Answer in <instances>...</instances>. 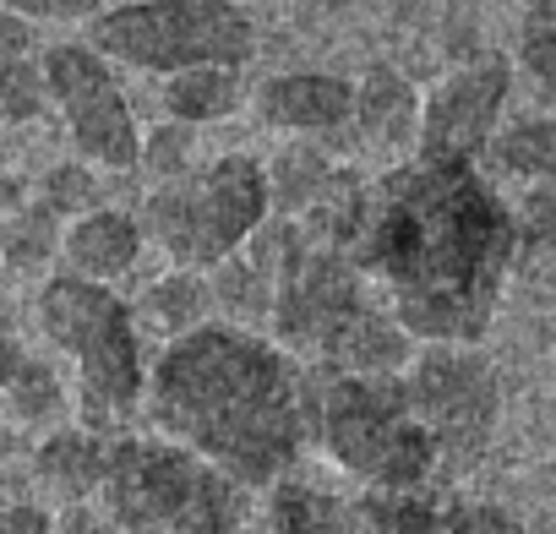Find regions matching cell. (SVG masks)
Listing matches in <instances>:
<instances>
[{
  "label": "cell",
  "mask_w": 556,
  "mask_h": 534,
  "mask_svg": "<svg viewBox=\"0 0 556 534\" xmlns=\"http://www.w3.org/2000/svg\"><path fill=\"white\" fill-rule=\"evenodd\" d=\"M197 164V126L186 120H164L159 131L142 137V153H137V169L159 186V180H175Z\"/></svg>",
  "instance_id": "obj_23"
},
{
  "label": "cell",
  "mask_w": 556,
  "mask_h": 534,
  "mask_svg": "<svg viewBox=\"0 0 556 534\" xmlns=\"http://www.w3.org/2000/svg\"><path fill=\"white\" fill-rule=\"evenodd\" d=\"M142 425L164 431L251 491H267L306 453L301 360L262 328L202 322L148 360Z\"/></svg>",
  "instance_id": "obj_2"
},
{
  "label": "cell",
  "mask_w": 556,
  "mask_h": 534,
  "mask_svg": "<svg viewBox=\"0 0 556 534\" xmlns=\"http://www.w3.org/2000/svg\"><path fill=\"white\" fill-rule=\"evenodd\" d=\"M513 66L529 77L540 110H556V23H523Z\"/></svg>",
  "instance_id": "obj_25"
},
{
  "label": "cell",
  "mask_w": 556,
  "mask_h": 534,
  "mask_svg": "<svg viewBox=\"0 0 556 534\" xmlns=\"http://www.w3.org/2000/svg\"><path fill=\"white\" fill-rule=\"evenodd\" d=\"M256 120L290 137H333L350 131L355 115V82L333 72H278L256 88Z\"/></svg>",
  "instance_id": "obj_12"
},
{
  "label": "cell",
  "mask_w": 556,
  "mask_h": 534,
  "mask_svg": "<svg viewBox=\"0 0 556 534\" xmlns=\"http://www.w3.org/2000/svg\"><path fill=\"white\" fill-rule=\"evenodd\" d=\"M148 251L142 218L126 207H88L77 218H66L61 229V267L77 279H99V284H121L137 274V262Z\"/></svg>",
  "instance_id": "obj_13"
},
{
  "label": "cell",
  "mask_w": 556,
  "mask_h": 534,
  "mask_svg": "<svg viewBox=\"0 0 556 534\" xmlns=\"http://www.w3.org/2000/svg\"><path fill=\"white\" fill-rule=\"evenodd\" d=\"M513 93V61L507 55H475L464 66H453L426 99H420V137L415 153L420 158H458V164H480L502 110Z\"/></svg>",
  "instance_id": "obj_11"
},
{
  "label": "cell",
  "mask_w": 556,
  "mask_h": 534,
  "mask_svg": "<svg viewBox=\"0 0 556 534\" xmlns=\"http://www.w3.org/2000/svg\"><path fill=\"white\" fill-rule=\"evenodd\" d=\"M55 518L45 501H7L0 507V534H55Z\"/></svg>",
  "instance_id": "obj_30"
},
{
  "label": "cell",
  "mask_w": 556,
  "mask_h": 534,
  "mask_svg": "<svg viewBox=\"0 0 556 534\" xmlns=\"http://www.w3.org/2000/svg\"><path fill=\"white\" fill-rule=\"evenodd\" d=\"M28 55H34V23L17 17L12 7H0V66L28 61Z\"/></svg>",
  "instance_id": "obj_32"
},
{
  "label": "cell",
  "mask_w": 556,
  "mask_h": 534,
  "mask_svg": "<svg viewBox=\"0 0 556 534\" xmlns=\"http://www.w3.org/2000/svg\"><path fill=\"white\" fill-rule=\"evenodd\" d=\"M306 393V447H317L339 474L377 491H415L442 474V453L415 415L404 371H312Z\"/></svg>",
  "instance_id": "obj_5"
},
{
  "label": "cell",
  "mask_w": 556,
  "mask_h": 534,
  "mask_svg": "<svg viewBox=\"0 0 556 534\" xmlns=\"http://www.w3.org/2000/svg\"><path fill=\"white\" fill-rule=\"evenodd\" d=\"M61 229H66V218H55L39 196L23 202L7 218V245H0V262H7L12 274H45L50 262H61Z\"/></svg>",
  "instance_id": "obj_22"
},
{
  "label": "cell",
  "mask_w": 556,
  "mask_h": 534,
  "mask_svg": "<svg viewBox=\"0 0 556 534\" xmlns=\"http://www.w3.org/2000/svg\"><path fill=\"white\" fill-rule=\"evenodd\" d=\"M0 164H7V153H0Z\"/></svg>",
  "instance_id": "obj_38"
},
{
  "label": "cell",
  "mask_w": 556,
  "mask_h": 534,
  "mask_svg": "<svg viewBox=\"0 0 556 534\" xmlns=\"http://www.w3.org/2000/svg\"><path fill=\"white\" fill-rule=\"evenodd\" d=\"M28 23H88L104 12V0H0Z\"/></svg>",
  "instance_id": "obj_29"
},
{
  "label": "cell",
  "mask_w": 556,
  "mask_h": 534,
  "mask_svg": "<svg viewBox=\"0 0 556 534\" xmlns=\"http://www.w3.org/2000/svg\"><path fill=\"white\" fill-rule=\"evenodd\" d=\"M28 355H34V349H28L23 339H12V333H0V387H7V382L17 377V366H23Z\"/></svg>",
  "instance_id": "obj_33"
},
{
  "label": "cell",
  "mask_w": 556,
  "mask_h": 534,
  "mask_svg": "<svg viewBox=\"0 0 556 534\" xmlns=\"http://www.w3.org/2000/svg\"><path fill=\"white\" fill-rule=\"evenodd\" d=\"M0 245H7V218H0Z\"/></svg>",
  "instance_id": "obj_37"
},
{
  "label": "cell",
  "mask_w": 556,
  "mask_h": 534,
  "mask_svg": "<svg viewBox=\"0 0 556 534\" xmlns=\"http://www.w3.org/2000/svg\"><path fill=\"white\" fill-rule=\"evenodd\" d=\"M323 137H295L290 148H278V158L267 164V191H273V213L278 218H301L312 213L344 175V164H333L323 148Z\"/></svg>",
  "instance_id": "obj_18"
},
{
  "label": "cell",
  "mask_w": 556,
  "mask_h": 534,
  "mask_svg": "<svg viewBox=\"0 0 556 534\" xmlns=\"http://www.w3.org/2000/svg\"><path fill=\"white\" fill-rule=\"evenodd\" d=\"M415 415L426 420L442 474H464L480 463V453L496 436L502 420V382L496 366L480 355V344H420L404 366Z\"/></svg>",
  "instance_id": "obj_9"
},
{
  "label": "cell",
  "mask_w": 556,
  "mask_h": 534,
  "mask_svg": "<svg viewBox=\"0 0 556 534\" xmlns=\"http://www.w3.org/2000/svg\"><path fill=\"white\" fill-rule=\"evenodd\" d=\"M518 213V245L540 251L545 240H556V180H529L523 196L513 202Z\"/></svg>",
  "instance_id": "obj_27"
},
{
  "label": "cell",
  "mask_w": 556,
  "mask_h": 534,
  "mask_svg": "<svg viewBox=\"0 0 556 534\" xmlns=\"http://www.w3.org/2000/svg\"><path fill=\"white\" fill-rule=\"evenodd\" d=\"M355 137L382 153V158H399V153H415V137H420V93L393 72V66H371L361 82H355V115H350Z\"/></svg>",
  "instance_id": "obj_16"
},
{
  "label": "cell",
  "mask_w": 556,
  "mask_h": 534,
  "mask_svg": "<svg viewBox=\"0 0 556 534\" xmlns=\"http://www.w3.org/2000/svg\"><path fill=\"white\" fill-rule=\"evenodd\" d=\"M23 202H28V186H23V180L7 169V164H0V218H12Z\"/></svg>",
  "instance_id": "obj_34"
},
{
  "label": "cell",
  "mask_w": 556,
  "mask_h": 534,
  "mask_svg": "<svg viewBox=\"0 0 556 534\" xmlns=\"http://www.w3.org/2000/svg\"><path fill=\"white\" fill-rule=\"evenodd\" d=\"M45 104H50L45 66H34V61L0 66V126H23V120H34Z\"/></svg>",
  "instance_id": "obj_26"
},
{
  "label": "cell",
  "mask_w": 556,
  "mask_h": 534,
  "mask_svg": "<svg viewBox=\"0 0 556 534\" xmlns=\"http://www.w3.org/2000/svg\"><path fill=\"white\" fill-rule=\"evenodd\" d=\"M55 534H121V523L99 501H72V507H61Z\"/></svg>",
  "instance_id": "obj_31"
},
{
  "label": "cell",
  "mask_w": 556,
  "mask_h": 534,
  "mask_svg": "<svg viewBox=\"0 0 556 534\" xmlns=\"http://www.w3.org/2000/svg\"><path fill=\"white\" fill-rule=\"evenodd\" d=\"M34 485L55 501V507H72V501H93L99 485H104V463H110V436L83 425V420H61L50 431H39L34 442Z\"/></svg>",
  "instance_id": "obj_15"
},
{
  "label": "cell",
  "mask_w": 556,
  "mask_h": 534,
  "mask_svg": "<svg viewBox=\"0 0 556 534\" xmlns=\"http://www.w3.org/2000/svg\"><path fill=\"white\" fill-rule=\"evenodd\" d=\"M131 312H137V328H142V333H153L159 344H169V339L202 328V322L218 312L213 279L197 274V267H169V274H159V279L142 284V295H137Z\"/></svg>",
  "instance_id": "obj_17"
},
{
  "label": "cell",
  "mask_w": 556,
  "mask_h": 534,
  "mask_svg": "<svg viewBox=\"0 0 556 534\" xmlns=\"http://www.w3.org/2000/svg\"><path fill=\"white\" fill-rule=\"evenodd\" d=\"M88 44L131 72L245 66L256 55V23L235 0H126L88 17Z\"/></svg>",
  "instance_id": "obj_8"
},
{
  "label": "cell",
  "mask_w": 556,
  "mask_h": 534,
  "mask_svg": "<svg viewBox=\"0 0 556 534\" xmlns=\"http://www.w3.org/2000/svg\"><path fill=\"white\" fill-rule=\"evenodd\" d=\"M17 447H23V431H17L7 415H0V463H7V458H17Z\"/></svg>",
  "instance_id": "obj_35"
},
{
  "label": "cell",
  "mask_w": 556,
  "mask_h": 534,
  "mask_svg": "<svg viewBox=\"0 0 556 534\" xmlns=\"http://www.w3.org/2000/svg\"><path fill=\"white\" fill-rule=\"evenodd\" d=\"M437 534H523V523L507 507H496V501H458L453 496Z\"/></svg>",
  "instance_id": "obj_28"
},
{
  "label": "cell",
  "mask_w": 556,
  "mask_h": 534,
  "mask_svg": "<svg viewBox=\"0 0 556 534\" xmlns=\"http://www.w3.org/2000/svg\"><path fill=\"white\" fill-rule=\"evenodd\" d=\"M251 496V485L224 474L197 447L164 431H121L110 436L93 501L121 523V534H245L256 512Z\"/></svg>",
  "instance_id": "obj_6"
},
{
  "label": "cell",
  "mask_w": 556,
  "mask_h": 534,
  "mask_svg": "<svg viewBox=\"0 0 556 534\" xmlns=\"http://www.w3.org/2000/svg\"><path fill=\"white\" fill-rule=\"evenodd\" d=\"M496 180H556V110H534L518 115L507 126H496L485 158H480Z\"/></svg>",
  "instance_id": "obj_20"
},
{
  "label": "cell",
  "mask_w": 556,
  "mask_h": 534,
  "mask_svg": "<svg viewBox=\"0 0 556 534\" xmlns=\"http://www.w3.org/2000/svg\"><path fill=\"white\" fill-rule=\"evenodd\" d=\"M39 202H45L55 218H77V213L99 207V175H93V164H88V158H72V164L45 169Z\"/></svg>",
  "instance_id": "obj_24"
},
{
  "label": "cell",
  "mask_w": 556,
  "mask_h": 534,
  "mask_svg": "<svg viewBox=\"0 0 556 534\" xmlns=\"http://www.w3.org/2000/svg\"><path fill=\"white\" fill-rule=\"evenodd\" d=\"M262 523L267 534H371L366 529V496H344L339 485L312 480L301 463L290 474H278L267 491Z\"/></svg>",
  "instance_id": "obj_14"
},
{
  "label": "cell",
  "mask_w": 556,
  "mask_h": 534,
  "mask_svg": "<svg viewBox=\"0 0 556 534\" xmlns=\"http://www.w3.org/2000/svg\"><path fill=\"white\" fill-rule=\"evenodd\" d=\"M523 17L529 23H556V0H523Z\"/></svg>",
  "instance_id": "obj_36"
},
{
  "label": "cell",
  "mask_w": 556,
  "mask_h": 534,
  "mask_svg": "<svg viewBox=\"0 0 556 534\" xmlns=\"http://www.w3.org/2000/svg\"><path fill=\"white\" fill-rule=\"evenodd\" d=\"M0 415L17 431H50L61 420H72V382L50 355H28L17 366V377L0 387Z\"/></svg>",
  "instance_id": "obj_21"
},
{
  "label": "cell",
  "mask_w": 556,
  "mask_h": 534,
  "mask_svg": "<svg viewBox=\"0 0 556 534\" xmlns=\"http://www.w3.org/2000/svg\"><path fill=\"white\" fill-rule=\"evenodd\" d=\"M159 104H164L169 120L218 126V120H229L245 104L240 66H186V72H169L164 88H159Z\"/></svg>",
  "instance_id": "obj_19"
},
{
  "label": "cell",
  "mask_w": 556,
  "mask_h": 534,
  "mask_svg": "<svg viewBox=\"0 0 556 534\" xmlns=\"http://www.w3.org/2000/svg\"><path fill=\"white\" fill-rule=\"evenodd\" d=\"M137 218L148 245H159L169 267L213 274L273 218L267 164L251 153H218L207 164H191L186 175L159 180L142 196Z\"/></svg>",
  "instance_id": "obj_7"
},
{
  "label": "cell",
  "mask_w": 556,
  "mask_h": 534,
  "mask_svg": "<svg viewBox=\"0 0 556 534\" xmlns=\"http://www.w3.org/2000/svg\"><path fill=\"white\" fill-rule=\"evenodd\" d=\"M518 213L480 164L399 158L366 191L350 245L420 344H480L518 262Z\"/></svg>",
  "instance_id": "obj_1"
},
{
  "label": "cell",
  "mask_w": 556,
  "mask_h": 534,
  "mask_svg": "<svg viewBox=\"0 0 556 534\" xmlns=\"http://www.w3.org/2000/svg\"><path fill=\"white\" fill-rule=\"evenodd\" d=\"M34 328L50 344V355L66 366L72 382V420L121 436L142 420L148 393V355L131 301H121L115 284L50 274L34 295Z\"/></svg>",
  "instance_id": "obj_4"
},
{
  "label": "cell",
  "mask_w": 556,
  "mask_h": 534,
  "mask_svg": "<svg viewBox=\"0 0 556 534\" xmlns=\"http://www.w3.org/2000/svg\"><path fill=\"white\" fill-rule=\"evenodd\" d=\"M267 333L312 371H404L420 349L355 256L312 240L295 218L278 256Z\"/></svg>",
  "instance_id": "obj_3"
},
{
  "label": "cell",
  "mask_w": 556,
  "mask_h": 534,
  "mask_svg": "<svg viewBox=\"0 0 556 534\" xmlns=\"http://www.w3.org/2000/svg\"><path fill=\"white\" fill-rule=\"evenodd\" d=\"M39 66H45L50 104L61 110L77 158H88L93 169H110V175L137 169L142 126H137L131 99L115 77V61L83 39V44H50Z\"/></svg>",
  "instance_id": "obj_10"
}]
</instances>
